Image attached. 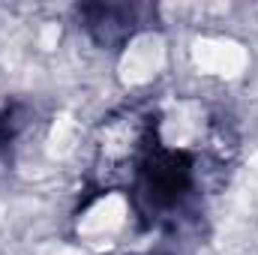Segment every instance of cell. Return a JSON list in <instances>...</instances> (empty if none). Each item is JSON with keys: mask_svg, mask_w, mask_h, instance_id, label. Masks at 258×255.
<instances>
[{"mask_svg": "<svg viewBox=\"0 0 258 255\" xmlns=\"http://www.w3.org/2000/svg\"><path fill=\"white\" fill-rule=\"evenodd\" d=\"M159 144L156 120L141 111H120L96 135V174L105 186H132L144 159Z\"/></svg>", "mask_w": 258, "mask_h": 255, "instance_id": "6da1fadb", "label": "cell"}, {"mask_svg": "<svg viewBox=\"0 0 258 255\" xmlns=\"http://www.w3.org/2000/svg\"><path fill=\"white\" fill-rule=\"evenodd\" d=\"M138 204L153 216L171 213L192 186V159L186 150H174L165 144H156L150 156L144 159L138 177H135Z\"/></svg>", "mask_w": 258, "mask_h": 255, "instance_id": "7a4b0ae2", "label": "cell"}]
</instances>
